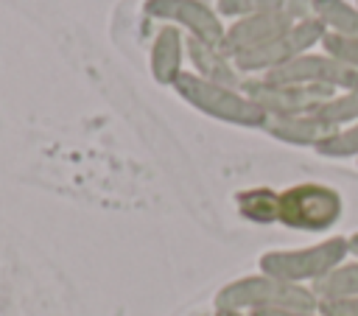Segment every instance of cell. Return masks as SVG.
I'll return each instance as SVG.
<instances>
[{"mask_svg":"<svg viewBox=\"0 0 358 316\" xmlns=\"http://www.w3.org/2000/svg\"><path fill=\"white\" fill-rule=\"evenodd\" d=\"M347 240H350V257H358V229H355V232H350V235H347Z\"/></svg>","mask_w":358,"mask_h":316,"instance_id":"22","label":"cell"},{"mask_svg":"<svg viewBox=\"0 0 358 316\" xmlns=\"http://www.w3.org/2000/svg\"><path fill=\"white\" fill-rule=\"evenodd\" d=\"M319 310L324 316H358V296L341 299V302H324V305H319Z\"/></svg>","mask_w":358,"mask_h":316,"instance_id":"20","label":"cell"},{"mask_svg":"<svg viewBox=\"0 0 358 316\" xmlns=\"http://www.w3.org/2000/svg\"><path fill=\"white\" fill-rule=\"evenodd\" d=\"M313 17L336 36H358V3L350 0H310Z\"/></svg>","mask_w":358,"mask_h":316,"instance_id":"16","label":"cell"},{"mask_svg":"<svg viewBox=\"0 0 358 316\" xmlns=\"http://www.w3.org/2000/svg\"><path fill=\"white\" fill-rule=\"evenodd\" d=\"M143 14L154 22L187 31V36H196L210 45H221L227 31L215 6L204 0H143Z\"/></svg>","mask_w":358,"mask_h":316,"instance_id":"7","label":"cell"},{"mask_svg":"<svg viewBox=\"0 0 358 316\" xmlns=\"http://www.w3.org/2000/svg\"><path fill=\"white\" fill-rule=\"evenodd\" d=\"M204 316H215V313H204Z\"/></svg>","mask_w":358,"mask_h":316,"instance_id":"24","label":"cell"},{"mask_svg":"<svg viewBox=\"0 0 358 316\" xmlns=\"http://www.w3.org/2000/svg\"><path fill=\"white\" fill-rule=\"evenodd\" d=\"M268 308H319V299L308 285H294L263 271L241 274L224 282L213 296V310L255 313Z\"/></svg>","mask_w":358,"mask_h":316,"instance_id":"3","label":"cell"},{"mask_svg":"<svg viewBox=\"0 0 358 316\" xmlns=\"http://www.w3.org/2000/svg\"><path fill=\"white\" fill-rule=\"evenodd\" d=\"M350 257L347 235H324L322 240L288 249H268L257 257V271L271 274L277 280L313 288L322 277H327L336 266Z\"/></svg>","mask_w":358,"mask_h":316,"instance_id":"1","label":"cell"},{"mask_svg":"<svg viewBox=\"0 0 358 316\" xmlns=\"http://www.w3.org/2000/svg\"><path fill=\"white\" fill-rule=\"evenodd\" d=\"M215 316H249V313H241V310H213Z\"/></svg>","mask_w":358,"mask_h":316,"instance_id":"23","label":"cell"},{"mask_svg":"<svg viewBox=\"0 0 358 316\" xmlns=\"http://www.w3.org/2000/svg\"><path fill=\"white\" fill-rule=\"evenodd\" d=\"M185 36L173 25H162L148 45V70L151 78L162 87H171L185 73Z\"/></svg>","mask_w":358,"mask_h":316,"instance_id":"10","label":"cell"},{"mask_svg":"<svg viewBox=\"0 0 358 316\" xmlns=\"http://www.w3.org/2000/svg\"><path fill=\"white\" fill-rule=\"evenodd\" d=\"M324 53L336 56L338 62H344L347 67L358 70V36H336V34H324L322 45Z\"/></svg>","mask_w":358,"mask_h":316,"instance_id":"19","label":"cell"},{"mask_svg":"<svg viewBox=\"0 0 358 316\" xmlns=\"http://www.w3.org/2000/svg\"><path fill=\"white\" fill-rule=\"evenodd\" d=\"M249 316H324L319 308H268V310H255Z\"/></svg>","mask_w":358,"mask_h":316,"instance_id":"21","label":"cell"},{"mask_svg":"<svg viewBox=\"0 0 358 316\" xmlns=\"http://www.w3.org/2000/svg\"><path fill=\"white\" fill-rule=\"evenodd\" d=\"M355 3H358V0H355Z\"/></svg>","mask_w":358,"mask_h":316,"instance_id":"25","label":"cell"},{"mask_svg":"<svg viewBox=\"0 0 358 316\" xmlns=\"http://www.w3.org/2000/svg\"><path fill=\"white\" fill-rule=\"evenodd\" d=\"M263 78L280 81V84H299V87H324L333 92H347L358 87V70L347 67L344 62H338L330 53H302L296 59H291L288 64L277 67L274 73H266Z\"/></svg>","mask_w":358,"mask_h":316,"instance_id":"8","label":"cell"},{"mask_svg":"<svg viewBox=\"0 0 358 316\" xmlns=\"http://www.w3.org/2000/svg\"><path fill=\"white\" fill-rule=\"evenodd\" d=\"M215 11L221 20H241L252 14H280L288 20H308L313 17L310 0H215Z\"/></svg>","mask_w":358,"mask_h":316,"instance_id":"13","label":"cell"},{"mask_svg":"<svg viewBox=\"0 0 358 316\" xmlns=\"http://www.w3.org/2000/svg\"><path fill=\"white\" fill-rule=\"evenodd\" d=\"M355 162H358V159H355Z\"/></svg>","mask_w":358,"mask_h":316,"instance_id":"26","label":"cell"},{"mask_svg":"<svg viewBox=\"0 0 358 316\" xmlns=\"http://www.w3.org/2000/svg\"><path fill=\"white\" fill-rule=\"evenodd\" d=\"M344 196L324 182H296L280 190V227L294 232H330L344 218Z\"/></svg>","mask_w":358,"mask_h":316,"instance_id":"4","label":"cell"},{"mask_svg":"<svg viewBox=\"0 0 358 316\" xmlns=\"http://www.w3.org/2000/svg\"><path fill=\"white\" fill-rule=\"evenodd\" d=\"M316 117L330 129H344L350 126L352 120H358V87L355 89H347V92H336L324 106L316 109Z\"/></svg>","mask_w":358,"mask_h":316,"instance_id":"17","label":"cell"},{"mask_svg":"<svg viewBox=\"0 0 358 316\" xmlns=\"http://www.w3.org/2000/svg\"><path fill=\"white\" fill-rule=\"evenodd\" d=\"M171 89H173L187 106H193L196 112H201V115H207V117H213V120L229 123V126L260 129V131H263V126H266V120H268V115H266L243 89L207 81V78L196 76L193 70H185V73L171 84Z\"/></svg>","mask_w":358,"mask_h":316,"instance_id":"2","label":"cell"},{"mask_svg":"<svg viewBox=\"0 0 358 316\" xmlns=\"http://www.w3.org/2000/svg\"><path fill=\"white\" fill-rule=\"evenodd\" d=\"M235 213L257 227H268L280 221V190L268 187V185H255V187H243L232 196Z\"/></svg>","mask_w":358,"mask_h":316,"instance_id":"14","label":"cell"},{"mask_svg":"<svg viewBox=\"0 0 358 316\" xmlns=\"http://www.w3.org/2000/svg\"><path fill=\"white\" fill-rule=\"evenodd\" d=\"M294 20L288 17H280V14H252V17H241V20H232L224 31V39H221V50L229 56V59H238L249 50H257L263 48L266 42H271L274 36H280Z\"/></svg>","mask_w":358,"mask_h":316,"instance_id":"9","label":"cell"},{"mask_svg":"<svg viewBox=\"0 0 358 316\" xmlns=\"http://www.w3.org/2000/svg\"><path fill=\"white\" fill-rule=\"evenodd\" d=\"M324 25L316 20V17H308V20H296L291 22L280 36H274L271 42H266L263 48L257 50H249L235 62V67L243 73V76H266V73H274L277 67L288 64L291 59L313 50L316 45H322L324 39Z\"/></svg>","mask_w":358,"mask_h":316,"instance_id":"5","label":"cell"},{"mask_svg":"<svg viewBox=\"0 0 358 316\" xmlns=\"http://www.w3.org/2000/svg\"><path fill=\"white\" fill-rule=\"evenodd\" d=\"M313 151L324 159H358V120H352L344 129H336Z\"/></svg>","mask_w":358,"mask_h":316,"instance_id":"18","label":"cell"},{"mask_svg":"<svg viewBox=\"0 0 358 316\" xmlns=\"http://www.w3.org/2000/svg\"><path fill=\"white\" fill-rule=\"evenodd\" d=\"M185 53H187V62H190L196 76H201L207 81H215V84H224V87L241 89L246 76L221 50V45H210V42H201L196 36H185Z\"/></svg>","mask_w":358,"mask_h":316,"instance_id":"11","label":"cell"},{"mask_svg":"<svg viewBox=\"0 0 358 316\" xmlns=\"http://www.w3.org/2000/svg\"><path fill=\"white\" fill-rule=\"evenodd\" d=\"M241 89L268 115V117H296L313 115L324 106L336 92L324 87H299V84H280L263 76H246Z\"/></svg>","mask_w":358,"mask_h":316,"instance_id":"6","label":"cell"},{"mask_svg":"<svg viewBox=\"0 0 358 316\" xmlns=\"http://www.w3.org/2000/svg\"><path fill=\"white\" fill-rule=\"evenodd\" d=\"M263 131L285 145H299V148H316L324 137L333 131L313 115H296V117H268Z\"/></svg>","mask_w":358,"mask_h":316,"instance_id":"12","label":"cell"},{"mask_svg":"<svg viewBox=\"0 0 358 316\" xmlns=\"http://www.w3.org/2000/svg\"><path fill=\"white\" fill-rule=\"evenodd\" d=\"M319 299V305L324 302H341V299H352L358 296V257H347L341 266H336L327 277H322L313 288H310Z\"/></svg>","mask_w":358,"mask_h":316,"instance_id":"15","label":"cell"}]
</instances>
